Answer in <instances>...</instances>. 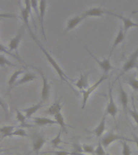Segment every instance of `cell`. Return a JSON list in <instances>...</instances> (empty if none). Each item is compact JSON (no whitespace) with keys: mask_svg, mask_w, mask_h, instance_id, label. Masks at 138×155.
I'll use <instances>...</instances> for the list:
<instances>
[{"mask_svg":"<svg viewBox=\"0 0 138 155\" xmlns=\"http://www.w3.org/2000/svg\"><path fill=\"white\" fill-rule=\"evenodd\" d=\"M30 36H31V38L33 39L34 41L36 42V45H38L39 48H41V50L42 51V52H43V53H44V56H45L46 59H47V61H48V63H49V64H50V65H52V66H53V69H54V70H55V71H56V72H57V74H58V76H59L61 79V81L66 82V83H67V84L69 85V87H70V88H72V89L74 90V89L73 88L72 86H71V84H70V82H69V81H73V80L71 79L70 78L68 77L67 75L65 74V72L63 71V70H62V69H61V68L60 65H58V63L57 62V61H56L55 59H54V58H53V57L51 56L50 53H48V51L46 50L45 48H44L43 45H41V42H40V41H39L38 40H37V38H36V36L34 35L33 32H31V33H30Z\"/></svg>","mask_w":138,"mask_h":155,"instance_id":"obj_1","label":"cell"},{"mask_svg":"<svg viewBox=\"0 0 138 155\" xmlns=\"http://www.w3.org/2000/svg\"><path fill=\"white\" fill-rule=\"evenodd\" d=\"M107 77H108V74H103V76L99 78V79L97 80L96 82H94L92 86L89 87L87 89L84 90V91H80L82 94V109L85 108V107L87 105V101H88V99H89L90 96V94L98 88V87H99V85H101L105 80H107Z\"/></svg>","mask_w":138,"mask_h":155,"instance_id":"obj_2","label":"cell"},{"mask_svg":"<svg viewBox=\"0 0 138 155\" xmlns=\"http://www.w3.org/2000/svg\"><path fill=\"white\" fill-rule=\"evenodd\" d=\"M116 140H126V141H133V139H129L128 137H125L122 135H118L113 132V131H111V132H108L107 133H106L105 135L103 137L100 139V141H101L102 145L104 147V149H107L109 145H111V143L114 142V141H116Z\"/></svg>","mask_w":138,"mask_h":155,"instance_id":"obj_3","label":"cell"},{"mask_svg":"<svg viewBox=\"0 0 138 155\" xmlns=\"http://www.w3.org/2000/svg\"><path fill=\"white\" fill-rule=\"evenodd\" d=\"M106 15H112V16H115L116 18H118L122 21L123 24H122V27H123V32L124 34H127V31L129 30L132 28H138V23H135V22L133 21V19H131V17H124L121 15H118L116 13H114V12H109V11H107L106 10Z\"/></svg>","mask_w":138,"mask_h":155,"instance_id":"obj_4","label":"cell"},{"mask_svg":"<svg viewBox=\"0 0 138 155\" xmlns=\"http://www.w3.org/2000/svg\"><path fill=\"white\" fill-rule=\"evenodd\" d=\"M136 67L138 68V47L133 51V53L129 56L128 60L124 62L120 75L125 74L126 72H128L129 70Z\"/></svg>","mask_w":138,"mask_h":155,"instance_id":"obj_5","label":"cell"},{"mask_svg":"<svg viewBox=\"0 0 138 155\" xmlns=\"http://www.w3.org/2000/svg\"><path fill=\"white\" fill-rule=\"evenodd\" d=\"M84 48H85V49L87 50V53H89L90 55V57H91V58H93L94 61H95V62L98 64V65H99V67H100V69L103 70L104 74H108L109 71H110L111 70H113V66H112V65H111V61H110V58H105V59H104V60L99 61V59H98V58L95 57V56L92 54V53L89 50V49H88V48H87V47H86V46H85Z\"/></svg>","mask_w":138,"mask_h":155,"instance_id":"obj_6","label":"cell"},{"mask_svg":"<svg viewBox=\"0 0 138 155\" xmlns=\"http://www.w3.org/2000/svg\"><path fill=\"white\" fill-rule=\"evenodd\" d=\"M31 143H32V150L36 153H39L40 150L46 143V139L43 135H41L38 132H34L31 135Z\"/></svg>","mask_w":138,"mask_h":155,"instance_id":"obj_7","label":"cell"},{"mask_svg":"<svg viewBox=\"0 0 138 155\" xmlns=\"http://www.w3.org/2000/svg\"><path fill=\"white\" fill-rule=\"evenodd\" d=\"M34 69H36L41 74V77L42 78V88H41V100L42 101H46L48 100L49 94H50V90L51 86L48 83V78H46V76L44 74V73L42 72V70H41L38 68L33 67Z\"/></svg>","mask_w":138,"mask_h":155,"instance_id":"obj_8","label":"cell"},{"mask_svg":"<svg viewBox=\"0 0 138 155\" xmlns=\"http://www.w3.org/2000/svg\"><path fill=\"white\" fill-rule=\"evenodd\" d=\"M117 113H118V108L116 107V104H115L113 96H112V88H111V87H109L108 104H107V106L106 107L105 114L110 115V116L113 117L114 120H116V116Z\"/></svg>","mask_w":138,"mask_h":155,"instance_id":"obj_9","label":"cell"},{"mask_svg":"<svg viewBox=\"0 0 138 155\" xmlns=\"http://www.w3.org/2000/svg\"><path fill=\"white\" fill-rule=\"evenodd\" d=\"M40 8H39V15H40V24H41V33L43 35L44 38L47 41V38H46L45 31H44V15H45L46 12V7H47V0H40V3H39Z\"/></svg>","mask_w":138,"mask_h":155,"instance_id":"obj_10","label":"cell"},{"mask_svg":"<svg viewBox=\"0 0 138 155\" xmlns=\"http://www.w3.org/2000/svg\"><path fill=\"white\" fill-rule=\"evenodd\" d=\"M24 27H22L21 29L19 30L18 34L16 36H15L14 38H12L9 42V51L10 52H12V51H15V53H17V50H18V47L19 45V43L21 41L22 38H23V36H24Z\"/></svg>","mask_w":138,"mask_h":155,"instance_id":"obj_11","label":"cell"},{"mask_svg":"<svg viewBox=\"0 0 138 155\" xmlns=\"http://www.w3.org/2000/svg\"><path fill=\"white\" fill-rule=\"evenodd\" d=\"M104 15H106V10L103 9L99 7H92V8L85 11L82 15L84 19H86L88 17H100Z\"/></svg>","mask_w":138,"mask_h":155,"instance_id":"obj_12","label":"cell"},{"mask_svg":"<svg viewBox=\"0 0 138 155\" xmlns=\"http://www.w3.org/2000/svg\"><path fill=\"white\" fill-rule=\"evenodd\" d=\"M90 74V72H87V74H82L81 72L80 74V77L78 78L77 82H74V84L77 89L81 91H84V90L87 89L89 87V81H88V76Z\"/></svg>","mask_w":138,"mask_h":155,"instance_id":"obj_13","label":"cell"},{"mask_svg":"<svg viewBox=\"0 0 138 155\" xmlns=\"http://www.w3.org/2000/svg\"><path fill=\"white\" fill-rule=\"evenodd\" d=\"M106 119L107 114L104 113V115L102 117L101 120H100L99 124L97 125L96 128H94L93 130L89 131L90 133H93L97 137H101L104 132H105V130H106Z\"/></svg>","mask_w":138,"mask_h":155,"instance_id":"obj_14","label":"cell"},{"mask_svg":"<svg viewBox=\"0 0 138 155\" xmlns=\"http://www.w3.org/2000/svg\"><path fill=\"white\" fill-rule=\"evenodd\" d=\"M125 37H126V35L124 34V32H123V27L120 26V29H119L118 33H117L116 38H115V40H114L113 41V44H112V46H111V50H110V53H109L108 58H111V54H112V53L114 52V50L116 49V47H117L120 44H121L122 42H123V40L125 39Z\"/></svg>","mask_w":138,"mask_h":155,"instance_id":"obj_15","label":"cell"},{"mask_svg":"<svg viewBox=\"0 0 138 155\" xmlns=\"http://www.w3.org/2000/svg\"><path fill=\"white\" fill-rule=\"evenodd\" d=\"M31 119H32L33 123L39 127L58 124L55 120H52V119H49L48 117H31Z\"/></svg>","mask_w":138,"mask_h":155,"instance_id":"obj_16","label":"cell"},{"mask_svg":"<svg viewBox=\"0 0 138 155\" xmlns=\"http://www.w3.org/2000/svg\"><path fill=\"white\" fill-rule=\"evenodd\" d=\"M118 92H119V96H120V104L123 107V110L125 111L128 109V96L127 92L124 91V89L122 87L121 83L119 82V87H118Z\"/></svg>","mask_w":138,"mask_h":155,"instance_id":"obj_17","label":"cell"},{"mask_svg":"<svg viewBox=\"0 0 138 155\" xmlns=\"http://www.w3.org/2000/svg\"><path fill=\"white\" fill-rule=\"evenodd\" d=\"M84 18L82 15L81 16H74L70 19L68 20L67 24H66V28L65 29V32H68V31H71L74 28H75L76 27L80 24V23H82V20H84Z\"/></svg>","mask_w":138,"mask_h":155,"instance_id":"obj_18","label":"cell"},{"mask_svg":"<svg viewBox=\"0 0 138 155\" xmlns=\"http://www.w3.org/2000/svg\"><path fill=\"white\" fill-rule=\"evenodd\" d=\"M43 103L44 102L41 100V101L40 102V103H38V104H35V105H33V106L29 107H28V108L24 109V110H23V111H24V114H25L26 118L31 119L34 114L36 113V111H38V110H40V109H41V107L44 106Z\"/></svg>","mask_w":138,"mask_h":155,"instance_id":"obj_19","label":"cell"},{"mask_svg":"<svg viewBox=\"0 0 138 155\" xmlns=\"http://www.w3.org/2000/svg\"><path fill=\"white\" fill-rule=\"evenodd\" d=\"M61 108H62V104H61V99H59L58 101H56L55 103H53V104H52L45 111H44V113L47 114V115H49V116H54L58 113L61 112Z\"/></svg>","mask_w":138,"mask_h":155,"instance_id":"obj_20","label":"cell"},{"mask_svg":"<svg viewBox=\"0 0 138 155\" xmlns=\"http://www.w3.org/2000/svg\"><path fill=\"white\" fill-rule=\"evenodd\" d=\"M24 71L23 70H16V71H15V72L11 75V77L9 78L8 82H7V85H8V94L12 91V89L13 88V87H14L15 83L16 82L18 78H19L22 74H24Z\"/></svg>","mask_w":138,"mask_h":155,"instance_id":"obj_21","label":"cell"},{"mask_svg":"<svg viewBox=\"0 0 138 155\" xmlns=\"http://www.w3.org/2000/svg\"><path fill=\"white\" fill-rule=\"evenodd\" d=\"M36 74H34L32 73H25L24 74V76L20 78V79L17 80L16 82L14 84V87H18V86H20V85L25 84L27 82H31V81H33L34 79H36Z\"/></svg>","mask_w":138,"mask_h":155,"instance_id":"obj_22","label":"cell"},{"mask_svg":"<svg viewBox=\"0 0 138 155\" xmlns=\"http://www.w3.org/2000/svg\"><path fill=\"white\" fill-rule=\"evenodd\" d=\"M15 113H16V120L19 121L20 124H19V128H30V127H33V125L31 124H29L26 122V116L25 115L22 113V111H20L18 108H15Z\"/></svg>","mask_w":138,"mask_h":155,"instance_id":"obj_23","label":"cell"},{"mask_svg":"<svg viewBox=\"0 0 138 155\" xmlns=\"http://www.w3.org/2000/svg\"><path fill=\"white\" fill-rule=\"evenodd\" d=\"M54 120H56V122L58 123V124L61 127V129L64 132V133H67V130H66V127L69 126L65 122V119H64V116L61 114V112H59L57 115L54 116Z\"/></svg>","mask_w":138,"mask_h":155,"instance_id":"obj_24","label":"cell"},{"mask_svg":"<svg viewBox=\"0 0 138 155\" xmlns=\"http://www.w3.org/2000/svg\"><path fill=\"white\" fill-rule=\"evenodd\" d=\"M20 10H21V12H20V16H21L22 20L24 21V24H25V26H26V28L28 30L29 33H31V32H32V31H31V28H30L28 22V18L30 16V14H29V12L24 7H20Z\"/></svg>","mask_w":138,"mask_h":155,"instance_id":"obj_25","label":"cell"},{"mask_svg":"<svg viewBox=\"0 0 138 155\" xmlns=\"http://www.w3.org/2000/svg\"><path fill=\"white\" fill-rule=\"evenodd\" d=\"M19 128V126H2L0 128V134H2V137H10L12 133L15 129Z\"/></svg>","mask_w":138,"mask_h":155,"instance_id":"obj_26","label":"cell"},{"mask_svg":"<svg viewBox=\"0 0 138 155\" xmlns=\"http://www.w3.org/2000/svg\"><path fill=\"white\" fill-rule=\"evenodd\" d=\"M61 132H62V130L60 129V131H59V133H58V135L56 136L55 137L50 140V144L53 145V148H58V146H59V145H61V143H63V140H61Z\"/></svg>","mask_w":138,"mask_h":155,"instance_id":"obj_27","label":"cell"},{"mask_svg":"<svg viewBox=\"0 0 138 155\" xmlns=\"http://www.w3.org/2000/svg\"><path fill=\"white\" fill-rule=\"evenodd\" d=\"M28 137V134L26 132V130L23 128H18L17 129H15L12 133L10 137Z\"/></svg>","mask_w":138,"mask_h":155,"instance_id":"obj_28","label":"cell"},{"mask_svg":"<svg viewBox=\"0 0 138 155\" xmlns=\"http://www.w3.org/2000/svg\"><path fill=\"white\" fill-rule=\"evenodd\" d=\"M13 66V67H16L17 65L11 62L7 57H5L3 54H0V67H4V66Z\"/></svg>","mask_w":138,"mask_h":155,"instance_id":"obj_29","label":"cell"},{"mask_svg":"<svg viewBox=\"0 0 138 155\" xmlns=\"http://www.w3.org/2000/svg\"><path fill=\"white\" fill-rule=\"evenodd\" d=\"M121 145H122V155H131L132 154V150L130 146L128 145L126 140H120Z\"/></svg>","mask_w":138,"mask_h":155,"instance_id":"obj_30","label":"cell"},{"mask_svg":"<svg viewBox=\"0 0 138 155\" xmlns=\"http://www.w3.org/2000/svg\"><path fill=\"white\" fill-rule=\"evenodd\" d=\"M128 84L133 88L135 91H138V79L134 77H129L127 80Z\"/></svg>","mask_w":138,"mask_h":155,"instance_id":"obj_31","label":"cell"},{"mask_svg":"<svg viewBox=\"0 0 138 155\" xmlns=\"http://www.w3.org/2000/svg\"><path fill=\"white\" fill-rule=\"evenodd\" d=\"M94 153L96 155H106L107 153L105 152V149H104V147L102 145L100 140H99V143H98L97 147L94 149Z\"/></svg>","mask_w":138,"mask_h":155,"instance_id":"obj_32","label":"cell"},{"mask_svg":"<svg viewBox=\"0 0 138 155\" xmlns=\"http://www.w3.org/2000/svg\"><path fill=\"white\" fill-rule=\"evenodd\" d=\"M0 52H2V53H7V54H8V55L13 57V58H16L17 60H19V61H20V62H23V61H22L20 60V59H19V57H18V56H17V55H14V54H13V53H11V52H10L9 50H7V48H6V47H5V46L3 45H2V44H1V43H0Z\"/></svg>","mask_w":138,"mask_h":155,"instance_id":"obj_33","label":"cell"},{"mask_svg":"<svg viewBox=\"0 0 138 155\" xmlns=\"http://www.w3.org/2000/svg\"><path fill=\"white\" fill-rule=\"evenodd\" d=\"M128 113L130 114V116H132V118L133 119V120L135 121V123L136 124V125L138 126V111L134 109H128Z\"/></svg>","mask_w":138,"mask_h":155,"instance_id":"obj_34","label":"cell"},{"mask_svg":"<svg viewBox=\"0 0 138 155\" xmlns=\"http://www.w3.org/2000/svg\"><path fill=\"white\" fill-rule=\"evenodd\" d=\"M31 1V8L35 12V14L36 15V17L40 19V15H39V11H38V0H30Z\"/></svg>","mask_w":138,"mask_h":155,"instance_id":"obj_35","label":"cell"},{"mask_svg":"<svg viewBox=\"0 0 138 155\" xmlns=\"http://www.w3.org/2000/svg\"><path fill=\"white\" fill-rule=\"evenodd\" d=\"M16 19L19 18V15L12 13H0V19Z\"/></svg>","mask_w":138,"mask_h":155,"instance_id":"obj_36","label":"cell"},{"mask_svg":"<svg viewBox=\"0 0 138 155\" xmlns=\"http://www.w3.org/2000/svg\"><path fill=\"white\" fill-rule=\"evenodd\" d=\"M83 152L87 153H94V147L90 145H83L82 146Z\"/></svg>","mask_w":138,"mask_h":155,"instance_id":"obj_37","label":"cell"},{"mask_svg":"<svg viewBox=\"0 0 138 155\" xmlns=\"http://www.w3.org/2000/svg\"><path fill=\"white\" fill-rule=\"evenodd\" d=\"M53 153L54 155H70L71 152L69 151H65V150H58V151H48V152H45V153Z\"/></svg>","mask_w":138,"mask_h":155,"instance_id":"obj_38","label":"cell"},{"mask_svg":"<svg viewBox=\"0 0 138 155\" xmlns=\"http://www.w3.org/2000/svg\"><path fill=\"white\" fill-rule=\"evenodd\" d=\"M24 8L29 12L30 16L32 17V13H31V1L30 0H24Z\"/></svg>","mask_w":138,"mask_h":155,"instance_id":"obj_39","label":"cell"},{"mask_svg":"<svg viewBox=\"0 0 138 155\" xmlns=\"http://www.w3.org/2000/svg\"><path fill=\"white\" fill-rule=\"evenodd\" d=\"M0 107H2V110H3V111H4L5 115L7 116H8V111H9V110H8V107H7V104L5 103L3 100H2V99L1 98V96H0Z\"/></svg>","mask_w":138,"mask_h":155,"instance_id":"obj_40","label":"cell"},{"mask_svg":"<svg viewBox=\"0 0 138 155\" xmlns=\"http://www.w3.org/2000/svg\"><path fill=\"white\" fill-rule=\"evenodd\" d=\"M74 152L76 153H82L83 150H82V147L78 144H74Z\"/></svg>","mask_w":138,"mask_h":155,"instance_id":"obj_41","label":"cell"},{"mask_svg":"<svg viewBox=\"0 0 138 155\" xmlns=\"http://www.w3.org/2000/svg\"><path fill=\"white\" fill-rule=\"evenodd\" d=\"M133 142H134L136 144V148H137L138 150V137L136 135H135V134H133Z\"/></svg>","mask_w":138,"mask_h":155,"instance_id":"obj_42","label":"cell"},{"mask_svg":"<svg viewBox=\"0 0 138 155\" xmlns=\"http://www.w3.org/2000/svg\"><path fill=\"white\" fill-rule=\"evenodd\" d=\"M70 155H86L84 153H76V152H71V154Z\"/></svg>","mask_w":138,"mask_h":155,"instance_id":"obj_43","label":"cell"},{"mask_svg":"<svg viewBox=\"0 0 138 155\" xmlns=\"http://www.w3.org/2000/svg\"><path fill=\"white\" fill-rule=\"evenodd\" d=\"M5 150H4V149H2V148L0 147V153H2V152H4Z\"/></svg>","mask_w":138,"mask_h":155,"instance_id":"obj_44","label":"cell"},{"mask_svg":"<svg viewBox=\"0 0 138 155\" xmlns=\"http://www.w3.org/2000/svg\"><path fill=\"white\" fill-rule=\"evenodd\" d=\"M106 155H111V154H110V153H107Z\"/></svg>","mask_w":138,"mask_h":155,"instance_id":"obj_45","label":"cell"},{"mask_svg":"<svg viewBox=\"0 0 138 155\" xmlns=\"http://www.w3.org/2000/svg\"><path fill=\"white\" fill-rule=\"evenodd\" d=\"M36 155H39V153H36Z\"/></svg>","mask_w":138,"mask_h":155,"instance_id":"obj_46","label":"cell"},{"mask_svg":"<svg viewBox=\"0 0 138 155\" xmlns=\"http://www.w3.org/2000/svg\"><path fill=\"white\" fill-rule=\"evenodd\" d=\"M12 1H13V0H12Z\"/></svg>","mask_w":138,"mask_h":155,"instance_id":"obj_47","label":"cell"},{"mask_svg":"<svg viewBox=\"0 0 138 155\" xmlns=\"http://www.w3.org/2000/svg\"></svg>","mask_w":138,"mask_h":155,"instance_id":"obj_48","label":"cell"}]
</instances>
